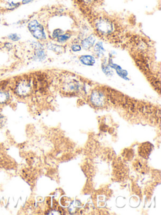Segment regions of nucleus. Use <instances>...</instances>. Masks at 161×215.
I'll list each match as a JSON object with an SVG mask.
<instances>
[{"mask_svg": "<svg viewBox=\"0 0 161 215\" xmlns=\"http://www.w3.org/2000/svg\"><path fill=\"white\" fill-rule=\"evenodd\" d=\"M94 28L96 33L101 37H109L116 30V25L110 18L106 17H99L95 19Z\"/></svg>", "mask_w": 161, "mask_h": 215, "instance_id": "obj_1", "label": "nucleus"}, {"mask_svg": "<svg viewBox=\"0 0 161 215\" xmlns=\"http://www.w3.org/2000/svg\"><path fill=\"white\" fill-rule=\"evenodd\" d=\"M32 79L30 77L26 76L20 77L15 81L12 87V91L17 96L20 98L29 97L32 91Z\"/></svg>", "mask_w": 161, "mask_h": 215, "instance_id": "obj_2", "label": "nucleus"}, {"mask_svg": "<svg viewBox=\"0 0 161 215\" xmlns=\"http://www.w3.org/2000/svg\"><path fill=\"white\" fill-rule=\"evenodd\" d=\"M28 29L33 37L39 41H44L46 39L44 27L37 20H33L29 23Z\"/></svg>", "mask_w": 161, "mask_h": 215, "instance_id": "obj_3", "label": "nucleus"}, {"mask_svg": "<svg viewBox=\"0 0 161 215\" xmlns=\"http://www.w3.org/2000/svg\"><path fill=\"white\" fill-rule=\"evenodd\" d=\"M90 102L95 107L102 108L107 104V97L104 91L100 90H95L90 95Z\"/></svg>", "mask_w": 161, "mask_h": 215, "instance_id": "obj_4", "label": "nucleus"}, {"mask_svg": "<svg viewBox=\"0 0 161 215\" xmlns=\"http://www.w3.org/2000/svg\"><path fill=\"white\" fill-rule=\"evenodd\" d=\"M96 43V37L94 35H89V37L82 40L81 46L85 50H89L94 46Z\"/></svg>", "mask_w": 161, "mask_h": 215, "instance_id": "obj_5", "label": "nucleus"}, {"mask_svg": "<svg viewBox=\"0 0 161 215\" xmlns=\"http://www.w3.org/2000/svg\"><path fill=\"white\" fill-rule=\"evenodd\" d=\"M11 100L10 92L6 89H0V105H5Z\"/></svg>", "mask_w": 161, "mask_h": 215, "instance_id": "obj_6", "label": "nucleus"}, {"mask_svg": "<svg viewBox=\"0 0 161 215\" xmlns=\"http://www.w3.org/2000/svg\"><path fill=\"white\" fill-rule=\"evenodd\" d=\"M82 64L86 66H93L95 63V58L91 55H82L79 58Z\"/></svg>", "mask_w": 161, "mask_h": 215, "instance_id": "obj_7", "label": "nucleus"}, {"mask_svg": "<svg viewBox=\"0 0 161 215\" xmlns=\"http://www.w3.org/2000/svg\"><path fill=\"white\" fill-rule=\"evenodd\" d=\"M93 49H94V52H95V54L97 57L101 58L104 55L105 49H104L103 43L102 42H98L97 43H95V44L94 45Z\"/></svg>", "mask_w": 161, "mask_h": 215, "instance_id": "obj_8", "label": "nucleus"}, {"mask_svg": "<svg viewBox=\"0 0 161 215\" xmlns=\"http://www.w3.org/2000/svg\"><path fill=\"white\" fill-rule=\"evenodd\" d=\"M47 49L54 51V53H62L65 51V48L61 45L56 44H52V43H49L47 46Z\"/></svg>", "mask_w": 161, "mask_h": 215, "instance_id": "obj_9", "label": "nucleus"}, {"mask_svg": "<svg viewBox=\"0 0 161 215\" xmlns=\"http://www.w3.org/2000/svg\"><path fill=\"white\" fill-rule=\"evenodd\" d=\"M71 37V35L69 33H64L62 35H61L59 37L57 38V41L59 43H64L66 41H68V40Z\"/></svg>", "mask_w": 161, "mask_h": 215, "instance_id": "obj_10", "label": "nucleus"}, {"mask_svg": "<svg viewBox=\"0 0 161 215\" xmlns=\"http://www.w3.org/2000/svg\"><path fill=\"white\" fill-rule=\"evenodd\" d=\"M7 39L12 42H18L21 39V36L18 34L12 33L7 35Z\"/></svg>", "mask_w": 161, "mask_h": 215, "instance_id": "obj_11", "label": "nucleus"}, {"mask_svg": "<svg viewBox=\"0 0 161 215\" xmlns=\"http://www.w3.org/2000/svg\"><path fill=\"white\" fill-rule=\"evenodd\" d=\"M64 31L61 30V29H56V30H54V32H52V38L54 39H57L61 35H62V34H64Z\"/></svg>", "mask_w": 161, "mask_h": 215, "instance_id": "obj_12", "label": "nucleus"}, {"mask_svg": "<svg viewBox=\"0 0 161 215\" xmlns=\"http://www.w3.org/2000/svg\"><path fill=\"white\" fill-rule=\"evenodd\" d=\"M20 5V3H13V2H11V3H7V9L8 10H14L15 8H17Z\"/></svg>", "mask_w": 161, "mask_h": 215, "instance_id": "obj_13", "label": "nucleus"}, {"mask_svg": "<svg viewBox=\"0 0 161 215\" xmlns=\"http://www.w3.org/2000/svg\"><path fill=\"white\" fill-rule=\"evenodd\" d=\"M3 48H5L7 51H11V50H12L13 49V47H14L13 43L9 42H4L3 44Z\"/></svg>", "mask_w": 161, "mask_h": 215, "instance_id": "obj_14", "label": "nucleus"}, {"mask_svg": "<svg viewBox=\"0 0 161 215\" xmlns=\"http://www.w3.org/2000/svg\"><path fill=\"white\" fill-rule=\"evenodd\" d=\"M70 48H71V50L73 52H79L82 49V47L81 45L78 44L77 43L73 44L71 46V47H70Z\"/></svg>", "mask_w": 161, "mask_h": 215, "instance_id": "obj_15", "label": "nucleus"}, {"mask_svg": "<svg viewBox=\"0 0 161 215\" xmlns=\"http://www.w3.org/2000/svg\"><path fill=\"white\" fill-rule=\"evenodd\" d=\"M96 1V0H81V3H84V5H91V4L94 3Z\"/></svg>", "mask_w": 161, "mask_h": 215, "instance_id": "obj_16", "label": "nucleus"}, {"mask_svg": "<svg viewBox=\"0 0 161 215\" xmlns=\"http://www.w3.org/2000/svg\"><path fill=\"white\" fill-rule=\"evenodd\" d=\"M4 115L0 113V127H2L5 122V119Z\"/></svg>", "mask_w": 161, "mask_h": 215, "instance_id": "obj_17", "label": "nucleus"}, {"mask_svg": "<svg viewBox=\"0 0 161 215\" xmlns=\"http://www.w3.org/2000/svg\"><path fill=\"white\" fill-rule=\"evenodd\" d=\"M33 1H34V0H23L22 3L23 5H25V4H28L30 2H32Z\"/></svg>", "mask_w": 161, "mask_h": 215, "instance_id": "obj_18", "label": "nucleus"}]
</instances>
